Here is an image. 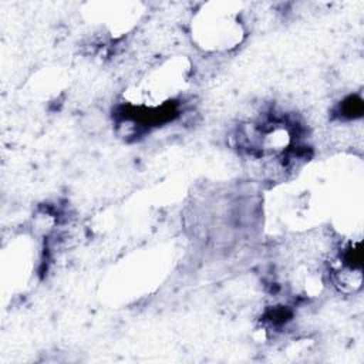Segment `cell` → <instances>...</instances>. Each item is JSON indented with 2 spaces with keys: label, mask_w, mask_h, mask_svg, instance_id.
<instances>
[{
  "label": "cell",
  "mask_w": 364,
  "mask_h": 364,
  "mask_svg": "<svg viewBox=\"0 0 364 364\" xmlns=\"http://www.w3.org/2000/svg\"><path fill=\"white\" fill-rule=\"evenodd\" d=\"M240 11L233 3H209L199 10L192 24V37L199 48L225 53L236 48L245 38Z\"/></svg>",
  "instance_id": "cell-1"
}]
</instances>
